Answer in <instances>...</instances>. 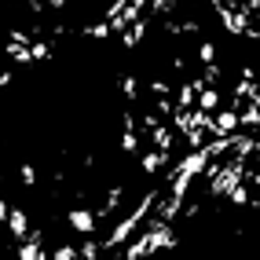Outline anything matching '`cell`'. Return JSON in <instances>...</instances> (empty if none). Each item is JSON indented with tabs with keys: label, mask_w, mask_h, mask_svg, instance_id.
I'll return each mask as SVG.
<instances>
[{
	"label": "cell",
	"mask_w": 260,
	"mask_h": 260,
	"mask_svg": "<svg viewBox=\"0 0 260 260\" xmlns=\"http://www.w3.org/2000/svg\"><path fill=\"white\" fill-rule=\"evenodd\" d=\"M70 223H74V231L88 235V231L95 228V216H92V213H84V209H74V213H70Z\"/></svg>",
	"instance_id": "obj_3"
},
{
	"label": "cell",
	"mask_w": 260,
	"mask_h": 260,
	"mask_svg": "<svg viewBox=\"0 0 260 260\" xmlns=\"http://www.w3.org/2000/svg\"><path fill=\"white\" fill-rule=\"evenodd\" d=\"M216 103H220V92H213V88H205V92H202V99H198V110H202L205 117H209V114L216 110Z\"/></svg>",
	"instance_id": "obj_5"
},
{
	"label": "cell",
	"mask_w": 260,
	"mask_h": 260,
	"mask_svg": "<svg viewBox=\"0 0 260 260\" xmlns=\"http://www.w3.org/2000/svg\"><path fill=\"white\" fill-rule=\"evenodd\" d=\"M235 125H238L235 110H220V117H209V132L216 136V140H228V136L235 132Z\"/></svg>",
	"instance_id": "obj_1"
},
{
	"label": "cell",
	"mask_w": 260,
	"mask_h": 260,
	"mask_svg": "<svg viewBox=\"0 0 260 260\" xmlns=\"http://www.w3.org/2000/svg\"><path fill=\"white\" fill-rule=\"evenodd\" d=\"M22 180H26V183H33V180H37V172H33L29 165H22Z\"/></svg>",
	"instance_id": "obj_12"
},
{
	"label": "cell",
	"mask_w": 260,
	"mask_h": 260,
	"mask_svg": "<svg viewBox=\"0 0 260 260\" xmlns=\"http://www.w3.org/2000/svg\"><path fill=\"white\" fill-rule=\"evenodd\" d=\"M8 55H11L15 62H29V48H22V44H11V48H8Z\"/></svg>",
	"instance_id": "obj_8"
},
{
	"label": "cell",
	"mask_w": 260,
	"mask_h": 260,
	"mask_svg": "<svg viewBox=\"0 0 260 260\" xmlns=\"http://www.w3.org/2000/svg\"><path fill=\"white\" fill-rule=\"evenodd\" d=\"M0 220H8V205H4V198H0Z\"/></svg>",
	"instance_id": "obj_13"
},
{
	"label": "cell",
	"mask_w": 260,
	"mask_h": 260,
	"mask_svg": "<svg viewBox=\"0 0 260 260\" xmlns=\"http://www.w3.org/2000/svg\"><path fill=\"white\" fill-rule=\"evenodd\" d=\"M158 165H165V154H158V150L143 158V169H147V172H158Z\"/></svg>",
	"instance_id": "obj_7"
},
{
	"label": "cell",
	"mask_w": 260,
	"mask_h": 260,
	"mask_svg": "<svg viewBox=\"0 0 260 260\" xmlns=\"http://www.w3.org/2000/svg\"><path fill=\"white\" fill-rule=\"evenodd\" d=\"M8 228H11V235H15V238H22V235L29 231L26 213H22V209H8Z\"/></svg>",
	"instance_id": "obj_2"
},
{
	"label": "cell",
	"mask_w": 260,
	"mask_h": 260,
	"mask_svg": "<svg viewBox=\"0 0 260 260\" xmlns=\"http://www.w3.org/2000/svg\"><path fill=\"white\" fill-rule=\"evenodd\" d=\"M198 55H202L205 62H213V59H216V48H213V44H202V48H198Z\"/></svg>",
	"instance_id": "obj_11"
},
{
	"label": "cell",
	"mask_w": 260,
	"mask_h": 260,
	"mask_svg": "<svg viewBox=\"0 0 260 260\" xmlns=\"http://www.w3.org/2000/svg\"><path fill=\"white\" fill-rule=\"evenodd\" d=\"M37 4H44V0H37Z\"/></svg>",
	"instance_id": "obj_15"
},
{
	"label": "cell",
	"mask_w": 260,
	"mask_h": 260,
	"mask_svg": "<svg viewBox=\"0 0 260 260\" xmlns=\"http://www.w3.org/2000/svg\"><path fill=\"white\" fill-rule=\"evenodd\" d=\"M48 55H51L48 44H33V48H29V59H48Z\"/></svg>",
	"instance_id": "obj_9"
},
{
	"label": "cell",
	"mask_w": 260,
	"mask_h": 260,
	"mask_svg": "<svg viewBox=\"0 0 260 260\" xmlns=\"http://www.w3.org/2000/svg\"><path fill=\"white\" fill-rule=\"evenodd\" d=\"M143 33H147V22H143V19H136V22L125 29V44H128V48H132V44H140V41H143Z\"/></svg>",
	"instance_id": "obj_6"
},
{
	"label": "cell",
	"mask_w": 260,
	"mask_h": 260,
	"mask_svg": "<svg viewBox=\"0 0 260 260\" xmlns=\"http://www.w3.org/2000/svg\"><path fill=\"white\" fill-rule=\"evenodd\" d=\"M48 4H55V8H62V4H66V0H48Z\"/></svg>",
	"instance_id": "obj_14"
},
{
	"label": "cell",
	"mask_w": 260,
	"mask_h": 260,
	"mask_svg": "<svg viewBox=\"0 0 260 260\" xmlns=\"http://www.w3.org/2000/svg\"><path fill=\"white\" fill-rule=\"evenodd\" d=\"M231 202H235V205H246V202H249V194H246V187H242V183L231 190Z\"/></svg>",
	"instance_id": "obj_10"
},
{
	"label": "cell",
	"mask_w": 260,
	"mask_h": 260,
	"mask_svg": "<svg viewBox=\"0 0 260 260\" xmlns=\"http://www.w3.org/2000/svg\"><path fill=\"white\" fill-rule=\"evenodd\" d=\"M154 143H158V154H169L172 150V132L165 125H154Z\"/></svg>",
	"instance_id": "obj_4"
}]
</instances>
